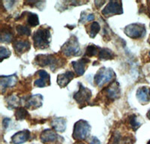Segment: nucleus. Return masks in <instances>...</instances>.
I'll return each mask as SVG.
<instances>
[{
	"mask_svg": "<svg viewBox=\"0 0 150 144\" xmlns=\"http://www.w3.org/2000/svg\"><path fill=\"white\" fill-rule=\"evenodd\" d=\"M33 39L35 48H38L42 49V48H47L51 40L50 31L48 28H39L34 33Z\"/></svg>",
	"mask_w": 150,
	"mask_h": 144,
	"instance_id": "1",
	"label": "nucleus"
},
{
	"mask_svg": "<svg viewBox=\"0 0 150 144\" xmlns=\"http://www.w3.org/2000/svg\"><path fill=\"white\" fill-rule=\"evenodd\" d=\"M62 52L67 57L77 56L80 54V48L77 39L75 36L71 37L62 47Z\"/></svg>",
	"mask_w": 150,
	"mask_h": 144,
	"instance_id": "2",
	"label": "nucleus"
},
{
	"mask_svg": "<svg viewBox=\"0 0 150 144\" xmlns=\"http://www.w3.org/2000/svg\"><path fill=\"white\" fill-rule=\"evenodd\" d=\"M91 128L89 123L84 120H80L74 125L73 132V137L75 140L86 139L89 132Z\"/></svg>",
	"mask_w": 150,
	"mask_h": 144,
	"instance_id": "3",
	"label": "nucleus"
},
{
	"mask_svg": "<svg viewBox=\"0 0 150 144\" xmlns=\"http://www.w3.org/2000/svg\"><path fill=\"white\" fill-rule=\"evenodd\" d=\"M114 76V72L110 68L102 67L100 69L95 76V82L98 86H102L106 83L110 82Z\"/></svg>",
	"mask_w": 150,
	"mask_h": 144,
	"instance_id": "4",
	"label": "nucleus"
},
{
	"mask_svg": "<svg viewBox=\"0 0 150 144\" xmlns=\"http://www.w3.org/2000/svg\"><path fill=\"white\" fill-rule=\"evenodd\" d=\"M35 64L40 67H50L52 70L59 67L58 59L53 54L38 55L35 57Z\"/></svg>",
	"mask_w": 150,
	"mask_h": 144,
	"instance_id": "5",
	"label": "nucleus"
},
{
	"mask_svg": "<svg viewBox=\"0 0 150 144\" xmlns=\"http://www.w3.org/2000/svg\"><path fill=\"white\" fill-rule=\"evenodd\" d=\"M125 33L130 38H143L146 34L145 26L140 24H130V25H128L125 29Z\"/></svg>",
	"mask_w": 150,
	"mask_h": 144,
	"instance_id": "6",
	"label": "nucleus"
},
{
	"mask_svg": "<svg viewBox=\"0 0 150 144\" xmlns=\"http://www.w3.org/2000/svg\"><path fill=\"white\" fill-rule=\"evenodd\" d=\"M122 13V2L120 1H110L108 5L102 10V14L106 17H109L113 14H120Z\"/></svg>",
	"mask_w": 150,
	"mask_h": 144,
	"instance_id": "7",
	"label": "nucleus"
},
{
	"mask_svg": "<svg viewBox=\"0 0 150 144\" xmlns=\"http://www.w3.org/2000/svg\"><path fill=\"white\" fill-rule=\"evenodd\" d=\"M91 97H92V92L90 90L83 87L82 85H80V89L74 95L75 100L80 104L89 102Z\"/></svg>",
	"mask_w": 150,
	"mask_h": 144,
	"instance_id": "8",
	"label": "nucleus"
},
{
	"mask_svg": "<svg viewBox=\"0 0 150 144\" xmlns=\"http://www.w3.org/2000/svg\"><path fill=\"white\" fill-rule=\"evenodd\" d=\"M90 60L89 59L81 58L78 60L77 61H73L71 63L73 68L74 69L75 72L77 73V76H82L83 74L85 72L87 64H89Z\"/></svg>",
	"mask_w": 150,
	"mask_h": 144,
	"instance_id": "9",
	"label": "nucleus"
},
{
	"mask_svg": "<svg viewBox=\"0 0 150 144\" xmlns=\"http://www.w3.org/2000/svg\"><path fill=\"white\" fill-rule=\"evenodd\" d=\"M43 97L41 95H33L26 100V107L29 109H37L42 106Z\"/></svg>",
	"mask_w": 150,
	"mask_h": 144,
	"instance_id": "10",
	"label": "nucleus"
},
{
	"mask_svg": "<svg viewBox=\"0 0 150 144\" xmlns=\"http://www.w3.org/2000/svg\"><path fill=\"white\" fill-rule=\"evenodd\" d=\"M30 132L28 130L17 132L11 137V143L14 144H21L26 142L29 139Z\"/></svg>",
	"mask_w": 150,
	"mask_h": 144,
	"instance_id": "11",
	"label": "nucleus"
},
{
	"mask_svg": "<svg viewBox=\"0 0 150 144\" xmlns=\"http://www.w3.org/2000/svg\"><path fill=\"white\" fill-rule=\"evenodd\" d=\"M59 138L57 134L54 132L53 130L50 129H46L42 132L41 135V141L45 143H53L57 141Z\"/></svg>",
	"mask_w": 150,
	"mask_h": 144,
	"instance_id": "12",
	"label": "nucleus"
},
{
	"mask_svg": "<svg viewBox=\"0 0 150 144\" xmlns=\"http://www.w3.org/2000/svg\"><path fill=\"white\" fill-rule=\"evenodd\" d=\"M17 82V78L15 75L9 76H2L0 79V85L2 92H4L6 88L8 87H13L16 85Z\"/></svg>",
	"mask_w": 150,
	"mask_h": 144,
	"instance_id": "13",
	"label": "nucleus"
},
{
	"mask_svg": "<svg viewBox=\"0 0 150 144\" xmlns=\"http://www.w3.org/2000/svg\"><path fill=\"white\" fill-rule=\"evenodd\" d=\"M13 47H14V49L16 53L22 54L25 53L30 49V43L28 40H26V41L19 40V41L14 42Z\"/></svg>",
	"mask_w": 150,
	"mask_h": 144,
	"instance_id": "14",
	"label": "nucleus"
},
{
	"mask_svg": "<svg viewBox=\"0 0 150 144\" xmlns=\"http://www.w3.org/2000/svg\"><path fill=\"white\" fill-rule=\"evenodd\" d=\"M74 77V74L71 71L59 74L57 78V83L61 87H64L70 82L71 79Z\"/></svg>",
	"mask_w": 150,
	"mask_h": 144,
	"instance_id": "15",
	"label": "nucleus"
},
{
	"mask_svg": "<svg viewBox=\"0 0 150 144\" xmlns=\"http://www.w3.org/2000/svg\"><path fill=\"white\" fill-rule=\"evenodd\" d=\"M39 79L35 82V85L39 87H44L50 85V75L45 70L38 71Z\"/></svg>",
	"mask_w": 150,
	"mask_h": 144,
	"instance_id": "16",
	"label": "nucleus"
},
{
	"mask_svg": "<svg viewBox=\"0 0 150 144\" xmlns=\"http://www.w3.org/2000/svg\"><path fill=\"white\" fill-rule=\"evenodd\" d=\"M150 89L146 87H142L137 91V97L139 101L142 103H148L150 100Z\"/></svg>",
	"mask_w": 150,
	"mask_h": 144,
	"instance_id": "17",
	"label": "nucleus"
},
{
	"mask_svg": "<svg viewBox=\"0 0 150 144\" xmlns=\"http://www.w3.org/2000/svg\"><path fill=\"white\" fill-rule=\"evenodd\" d=\"M52 126L56 131L63 132L66 129V121L63 118H56L52 121Z\"/></svg>",
	"mask_w": 150,
	"mask_h": 144,
	"instance_id": "18",
	"label": "nucleus"
},
{
	"mask_svg": "<svg viewBox=\"0 0 150 144\" xmlns=\"http://www.w3.org/2000/svg\"><path fill=\"white\" fill-rule=\"evenodd\" d=\"M120 89L119 87L118 83H112L110 85L108 88V97L110 99L115 100L120 97Z\"/></svg>",
	"mask_w": 150,
	"mask_h": 144,
	"instance_id": "19",
	"label": "nucleus"
},
{
	"mask_svg": "<svg viewBox=\"0 0 150 144\" xmlns=\"http://www.w3.org/2000/svg\"><path fill=\"white\" fill-rule=\"evenodd\" d=\"M98 58L100 60H111L114 58V54L112 51L108 48H101L98 54Z\"/></svg>",
	"mask_w": 150,
	"mask_h": 144,
	"instance_id": "20",
	"label": "nucleus"
},
{
	"mask_svg": "<svg viewBox=\"0 0 150 144\" xmlns=\"http://www.w3.org/2000/svg\"><path fill=\"white\" fill-rule=\"evenodd\" d=\"M100 50H101V48L99 47L96 46V45H89L86 48L85 55L90 57H93V56H96V54H98L99 52H100Z\"/></svg>",
	"mask_w": 150,
	"mask_h": 144,
	"instance_id": "21",
	"label": "nucleus"
},
{
	"mask_svg": "<svg viewBox=\"0 0 150 144\" xmlns=\"http://www.w3.org/2000/svg\"><path fill=\"white\" fill-rule=\"evenodd\" d=\"M12 38H13V34L9 29L4 30L2 29L1 33V42H7L9 43L11 42Z\"/></svg>",
	"mask_w": 150,
	"mask_h": 144,
	"instance_id": "22",
	"label": "nucleus"
},
{
	"mask_svg": "<svg viewBox=\"0 0 150 144\" xmlns=\"http://www.w3.org/2000/svg\"><path fill=\"white\" fill-rule=\"evenodd\" d=\"M29 116V112L26 109L20 107L15 112V117L17 120H23Z\"/></svg>",
	"mask_w": 150,
	"mask_h": 144,
	"instance_id": "23",
	"label": "nucleus"
},
{
	"mask_svg": "<svg viewBox=\"0 0 150 144\" xmlns=\"http://www.w3.org/2000/svg\"><path fill=\"white\" fill-rule=\"evenodd\" d=\"M101 29V27L99 25V24L98 22H94L92 24H91V25L89 26V34L91 38H94L96 35L98 33V32L100 31Z\"/></svg>",
	"mask_w": 150,
	"mask_h": 144,
	"instance_id": "24",
	"label": "nucleus"
},
{
	"mask_svg": "<svg viewBox=\"0 0 150 144\" xmlns=\"http://www.w3.org/2000/svg\"><path fill=\"white\" fill-rule=\"evenodd\" d=\"M27 23L30 27H36L39 24V20L37 14H33V13H29L27 18Z\"/></svg>",
	"mask_w": 150,
	"mask_h": 144,
	"instance_id": "25",
	"label": "nucleus"
},
{
	"mask_svg": "<svg viewBox=\"0 0 150 144\" xmlns=\"http://www.w3.org/2000/svg\"><path fill=\"white\" fill-rule=\"evenodd\" d=\"M17 33L21 36H29L31 35V30L28 27L23 25H18L17 27Z\"/></svg>",
	"mask_w": 150,
	"mask_h": 144,
	"instance_id": "26",
	"label": "nucleus"
},
{
	"mask_svg": "<svg viewBox=\"0 0 150 144\" xmlns=\"http://www.w3.org/2000/svg\"><path fill=\"white\" fill-rule=\"evenodd\" d=\"M129 123L130 125L131 126V128H132L134 130H136L137 129L140 127V125H141V124L140 123V122L137 120V118L136 115H131L129 118Z\"/></svg>",
	"mask_w": 150,
	"mask_h": 144,
	"instance_id": "27",
	"label": "nucleus"
},
{
	"mask_svg": "<svg viewBox=\"0 0 150 144\" xmlns=\"http://www.w3.org/2000/svg\"><path fill=\"white\" fill-rule=\"evenodd\" d=\"M8 103L10 107L14 108V107H16V106H17L20 104V100L16 97L12 96L10 98H8Z\"/></svg>",
	"mask_w": 150,
	"mask_h": 144,
	"instance_id": "28",
	"label": "nucleus"
},
{
	"mask_svg": "<svg viewBox=\"0 0 150 144\" xmlns=\"http://www.w3.org/2000/svg\"><path fill=\"white\" fill-rule=\"evenodd\" d=\"M11 55V52L8 48H5L4 47H1L0 48V57L1 60H3L5 58H8Z\"/></svg>",
	"mask_w": 150,
	"mask_h": 144,
	"instance_id": "29",
	"label": "nucleus"
},
{
	"mask_svg": "<svg viewBox=\"0 0 150 144\" xmlns=\"http://www.w3.org/2000/svg\"><path fill=\"white\" fill-rule=\"evenodd\" d=\"M94 19H95V16H94V14H88V15H86V14H84V17H81L80 22H82V21H83V22L84 21H91Z\"/></svg>",
	"mask_w": 150,
	"mask_h": 144,
	"instance_id": "30",
	"label": "nucleus"
},
{
	"mask_svg": "<svg viewBox=\"0 0 150 144\" xmlns=\"http://www.w3.org/2000/svg\"><path fill=\"white\" fill-rule=\"evenodd\" d=\"M90 144H101V142L97 137H92L90 141Z\"/></svg>",
	"mask_w": 150,
	"mask_h": 144,
	"instance_id": "31",
	"label": "nucleus"
},
{
	"mask_svg": "<svg viewBox=\"0 0 150 144\" xmlns=\"http://www.w3.org/2000/svg\"><path fill=\"white\" fill-rule=\"evenodd\" d=\"M147 117H148L149 119H150V110H149V112H147Z\"/></svg>",
	"mask_w": 150,
	"mask_h": 144,
	"instance_id": "32",
	"label": "nucleus"
},
{
	"mask_svg": "<svg viewBox=\"0 0 150 144\" xmlns=\"http://www.w3.org/2000/svg\"><path fill=\"white\" fill-rule=\"evenodd\" d=\"M75 144H84V143H75Z\"/></svg>",
	"mask_w": 150,
	"mask_h": 144,
	"instance_id": "33",
	"label": "nucleus"
},
{
	"mask_svg": "<svg viewBox=\"0 0 150 144\" xmlns=\"http://www.w3.org/2000/svg\"><path fill=\"white\" fill-rule=\"evenodd\" d=\"M149 95H150V91H149Z\"/></svg>",
	"mask_w": 150,
	"mask_h": 144,
	"instance_id": "34",
	"label": "nucleus"
},
{
	"mask_svg": "<svg viewBox=\"0 0 150 144\" xmlns=\"http://www.w3.org/2000/svg\"><path fill=\"white\" fill-rule=\"evenodd\" d=\"M149 144H150V143H149Z\"/></svg>",
	"mask_w": 150,
	"mask_h": 144,
	"instance_id": "35",
	"label": "nucleus"
}]
</instances>
